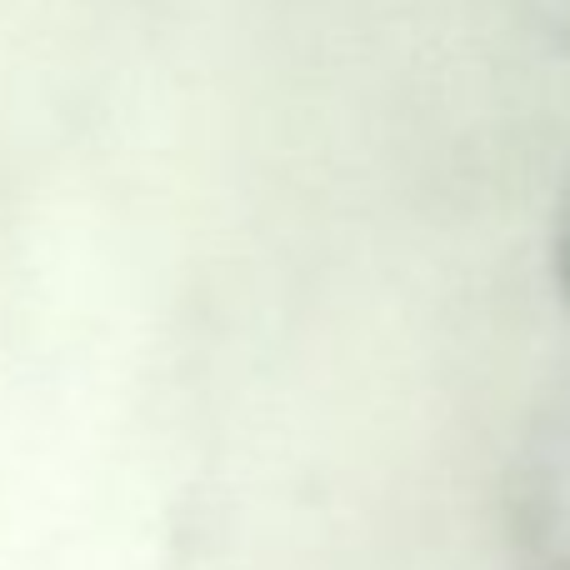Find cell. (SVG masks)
<instances>
[{"mask_svg": "<svg viewBox=\"0 0 570 570\" xmlns=\"http://www.w3.org/2000/svg\"><path fill=\"white\" fill-rule=\"evenodd\" d=\"M515 515L546 561H570V395L535 425L515 485Z\"/></svg>", "mask_w": 570, "mask_h": 570, "instance_id": "obj_1", "label": "cell"}, {"mask_svg": "<svg viewBox=\"0 0 570 570\" xmlns=\"http://www.w3.org/2000/svg\"><path fill=\"white\" fill-rule=\"evenodd\" d=\"M551 266H556V285L570 301V176L561 186V200H556V230H551Z\"/></svg>", "mask_w": 570, "mask_h": 570, "instance_id": "obj_2", "label": "cell"}, {"mask_svg": "<svg viewBox=\"0 0 570 570\" xmlns=\"http://www.w3.org/2000/svg\"><path fill=\"white\" fill-rule=\"evenodd\" d=\"M546 570H570V561H561V566H546Z\"/></svg>", "mask_w": 570, "mask_h": 570, "instance_id": "obj_3", "label": "cell"}]
</instances>
